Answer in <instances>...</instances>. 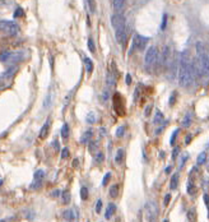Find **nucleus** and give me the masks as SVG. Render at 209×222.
<instances>
[{
    "mask_svg": "<svg viewBox=\"0 0 209 222\" xmlns=\"http://www.w3.org/2000/svg\"><path fill=\"white\" fill-rule=\"evenodd\" d=\"M180 59V68L177 69V77H179V84L181 87L186 88L194 82V65L191 63V56L187 50H184L181 52Z\"/></svg>",
    "mask_w": 209,
    "mask_h": 222,
    "instance_id": "nucleus-1",
    "label": "nucleus"
},
{
    "mask_svg": "<svg viewBox=\"0 0 209 222\" xmlns=\"http://www.w3.org/2000/svg\"><path fill=\"white\" fill-rule=\"evenodd\" d=\"M24 59V51H3L0 52V61L17 64Z\"/></svg>",
    "mask_w": 209,
    "mask_h": 222,
    "instance_id": "nucleus-2",
    "label": "nucleus"
},
{
    "mask_svg": "<svg viewBox=\"0 0 209 222\" xmlns=\"http://www.w3.org/2000/svg\"><path fill=\"white\" fill-rule=\"evenodd\" d=\"M19 26L13 22V21H5V19H2L0 21V32H2L3 35H7V36H17L18 33H19Z\"/></svg>",
    "mask_w": 209,
    "mask_h": 222,
    "instance_id": "nucleus-3",
    "label": "nucleus"
},
{
    "mask_svg": "<svg viewBox=\"0 0 209 222\" xmlns=\"http://www.w3.org/2000/svg\"><path fill=\"white\" fill-rule=\"evenodd\" d=\"M148 41H149L148 37H144L142 35H135L134 39H133V42H131V47H130V50H129V55H131L134 52V50L143 51L147 47Z\"/></svg>",
    "mask_w": 209,
    "mask_h": 222,
    "instance_id": "nucleus-4",
    "label": "nucleus"
},
{
    "mask_svg": "<svg viewBox=\"0 0 209 222\" xmlns=\"http://www.w3.org/2000/svg\"><path fill=\"white\" fill-rule=\"evenodd\" d=\"M158 60V50L156 46H149L147 49V52H145V56H144V63H145V68L149 69L153 65H156Z\"/></svg>",
    "mask_w": 209,
    "mask_h": 222,
    "instance_id": "nucleus-5",
    "label": "nucleus"
},
{
    "mask_svg": "<svg viewBox=\"0 0 209 222\" xmlns=\"http://www.w3.org/2000/svg\"><path fill=\"white\" fill-rule=\"evenodd\" d=\"M145 216L148 221H154L158 216V206L154 200H149L145 204Z\"/></svg>",
    "mask_w": 209,
    "mask_h": 222,
    "instance_id": "nucleus-6",
    "label": "nucleus"
},
{
    "mask_svg": "<svg viewBox=\"0 0 209 222\" xmlns=\"http://www.w3.org/2000/svg\"><path fill=\"white\" fill-rule=\"evenodd\" d=\"M45 170H37L35 172L33 175V181L31 183V189H40L42 187V184H44V180H45Z\"/></svg>",
    "mask_w": 209,
    "mask_h": 222,
    "instance_id": "nucleus-7",
    "label": "nucleus"
},
{
    "mask_svg": "<svg viewBox=\"0 0 209 222\" xmlns=\"http://www.w3.org/2000/svg\"><path fill=\"white\" fill-rule=\"evenodd\" d=\"M114 109L116 111L118 115H124L125 114V106H124V100H122L121 95L119 93H115L114 95Z\"/></svg>",
    "mask_w": 209,
    "mask_h": 222,
    "instance_id": "nucleus-8",
    "label": "nucleus"
},
{
    "mask_svg": "<svg viewBox=\"0 0 209 222\" xmlns=\"http://www.w3.org/2000/svg\"><path fill=\"white\" fill-rule=\"evenodd\" d=\"M63 218L64 220H68V221H75L79 218V213H78V209L77 208H68L63 212Z\"/></svg>",
    "mask_w": 209,
    "mask_h": 222,
    "instance_id": "nucleus-9",
    "label": "nucleus"
},
{
    "mask_svg": "<svg viewBox=\"0 0 209 222\" xmlns=\"http://www.w3.org/2000/svg\"><path fill=\"white\" fill-rule=\"evenodd\" d=\"M115 31H116V32H115V39H116V41H118L120 45L124 46L125 42H126V28H125V26L116 28Z\"/></svg>",
    "mask_w": 209,
    "mask_h": 222,
    "instance_id": "nucleus-10",
    "label": "nucleus"
},
{
    "mask_svg": "<svg viewBox=\"0 0 209 222\" xmlns=\"http://www.w3.org/2000/svg\"><path fill=\"white\" fill-rule=\"evenodd\" d=\"M170 63H171V49L170 46H164L162 52V65L164 70H167L170 68Z\"/></svg>",
    "mask_w": 209,
    "mask_h": 222,
    "instance_id": "nucleus-11",
    "label": "nucleus"
},
{
    "mask_svg": "<svg viewBox=\"0 0 209 222\" xmlns=\"http://www.w3.org/2000/svg\"><path fill=\"white\" fill-rule=\"evenodd\" d=\"M111 24L112 27L116 29L119 27H124L125 26V17L122 15L121 13H116L111 17Z\"/></svg>",
    "mask_w": 209,
    "mask_h": 222,
    "instance_id": "nucleus-12",
    "label": "nucleus"
},
{
    "mask_svg": "<svg viewBox=\"0 0 209 222\" xmlns=\"http://www.w3.org/2000/svg\"><path fill=\"white\" fill-rule=\"evenodd\" d=\"M50 123H51V120L48 119L45 124H44V126L41 128V130H40V135H38V138L40 139H45L46 137H47V133H48V129H50Z\"/></svg>",
    "mask_w": 209,
    "mask_h": 222,
    "instance_id": "nucleus-13",
    "label": "nucleus"
},
{
    "mask_svg": "<svg viewBox=\"0 0 209 222\" xmlns=\"http://www.w3.org/2000/svg\"><path fill=\"white\" fill-rule=\"evenodd\" d=\"M17 70H18V66H10L9 69H7L5 70L2 76L4 77V78H7V79H12L14 77V74L17 73Z\"/></svg>",
    "mask_w": 209,
    "mask_h": 222,
    "instance_id": "nucleus-14",
    "label": "nucleus"
},
{
    "mask_svg": "<svg viewBox=\"0 0 209 222\" xmlns=\"http://www.w3.org/2000/svg\"><path fill=\"white\" fill-rule=\"evenodd\" d=\"M116 212V204H114V203H110V204L107 206V209H106V214H104V217H106L107 220L111 218L112 216L115 214Z\"/></svg>",
    "mask_w": 209,
    "mask_h": 222,
    "instance_id": "nucleus-15",
    "label": "nucleus"
},
{
    "mask_svg": "<svg viewBox=\"0 0 209 222\" xmlns=\"http://www.w3.org/2000/svg\"><path fill=\"white\" fill-rule=\"evenodd\" d=\"M92 135H93V130H92V129H89V130H87V132H84V134L82 135V138H81V142L83 144H88V142L91 140Z\"/></svg>",
    "mask_w": 209,
    "mask_h": 222,
    "instance_id": "nucleus-16",
    "label": "nucleus"
},
{
    "mask_svg": "<svg viewBox=\"0 0 209 222\" xmlns=\"http://www.w3.org/2000/svg\"><path fill=\"white\" fill-rule=\"evenodd\" d=\"M125 4H126V0H114V9L118 13H120L122 8L125 7Z\"/></svg>",
    "mask_w": 209,
    "mask_h": 222,
    "instance_id": "nucleus-17",
    "label": "nucleus"
},
{
    "mask_svg": "<svg viewBox=\"0 0 209 222\" xmlns=\"http://www.w3.org/2000/svg\"><path fill=\"white\" fill-rule=\"evenodd\" d=\"M187 193L190 195H193L196 193V189H195V184H194V179L193 176L189 177V181H187Z\"/></svg>",
    "mask_w": 209,
    "mask_h": 222,
    "instance_id": "nucleus-18",
    "label": "nucleus"
},
{
    "mask_svg": "<svg viewBox=\"0 0 209 222\" xmlns=\"http://www.w3.org/2000/svg\"><path fill=\"white\" fill-rule=\"evenodd\" d=\"M191 121H193V114L191 113H187L185 115V118L182 120V128H189L191 125Z\"/></svg>",
    "mask_w": 209,
    "mask_h": 222,
    "instance_id": "nucleus-19",
    "label": "nucleus"
},
{
    "mask_svg": "<svg viewBox=\"0 0 209 222\" xmlns=\"http://www.w3.org/2000/svg\"><path fill=\"white\" fill-rule=\"evenodd\" d=\"M124 155H125V151L122 150V148H119V150L116 151L115 162H116V163H121V162H122V160H124Z\"/></svg>",
    "mask_w": 209,
    "mask_h": 222,
    "instance_id": "nucleus-20",
    "label": "nucleus"
},
{
    "mask_svg": "<svg viewBox=\"0 0 209 222\" xmlns=\"http://www.w3.org/2000/svg\"><path fill=\"white\" fill-rule=\"evenodd\" d=\"M177 183H179V174L177 172H175L174 175H172L171 177V181H170V189L175 190L177 188Z\"/></svg>",
    "mask_w": 209,
    "mask_h": 222,
    "instance_id": "nucleus-21",
    "label": "nucleus"
},
{
    "mask_svg": "<svg viewBox=\"0 0 209 222\" xmlns=\"http://www.w3.org/2000/svg\"><path fill=\"white\" fill-rule=\"evenodd\" d=\"M84 65H85V70H87L88 74H91L93 72V61L89 58H84Z\"/></svg>",
    "mask_w": 209,
    "mask_h": 222,
    "instance_id": "nucleus-22",
    "label": "nucleus"
},
{
    "mask_svg": "<svg viewBox=\"0 0 209 222\" xmlns=\"http://www.w3.org/2000/svg\"><path fill=\"white\" fill-rule=\"evenodd\" d=\"M204 52H207V51H205V46H204V42L199 41L198 44H196V55H198V56H200V55H203Z\"/></svg>",
    "mask_w": 209,
    "mask_h": 222,
    "instance_id": "nucleus-23",
    "label": "nucleus"
},
{
    "mask_svg": "<svg viewBox=\"0 0 209 222\" xmlns=\"http://www.w3.org/2000/svg\"><path fill=\"white\" fill-rule=\"evenodd\" d=\"M10 82H12V79H7V78H4L3 76H0V89H4V88L9 87Z\"/></svg>",
    "mask_w": 209,
    "mask_h": 222,
    "instance_id": "nucleus-24",
    "label": "nucleus"
},
{
    "mask_svg": "<svg viewBox=\"0 0 209 222\" xmlns=\"http://www.w3.org/2000/svg\"><path fill=\"white\" fill-rule=\"evenodd\" d=\"M110 195H111L112 198H116V197L119 195V184H114L110 187Z\"/></svg>",
    "mask_w": 209,
    "mask_h": 222,
    "instance_id": "nucleus-25",
    "label": "nucleus"
},
{
    "mask_svg": "<svg viewBox=\"0 0 209 222\" xmlns=\"http://www.w3.org/2000/svg\"><path fill=\"white\" fill-rule=\"evenodd\" d=\"M88 150H89V152L91 153H95L97 152V150H98V140H95V142H88Z\"/></svg>",
    "mask_w": 209,
    "mask_h": 222,
    "instance_id": "nucleus-26",
    "label": "nucleus"
},
{
    "mask_svg": "<svg viewBox=\"0 0 209 222\" xmlns=\"http://www.w3.org/2000/svg\"><path fill=\"white\" fill-rule=\"evenodd\" d=\"M61 137H63V139H68V137H69V125L65 124L63 125V128H61Z\"/></svg>",
    "mask_w": 209,
    "mask_h": 222,
    "instance_id": "nucleus-27",
    "label": "nucleus"
},
{
    "mask_svg": "<svg viewBox=\"0 0 209 222\" xmlns=\"http://www.w3.org/2000/svg\"><path fill=\"white\" fill-rule=\"evenodd\" d=\"M162 121H163V114H162L161 111L158 110L157 113H156V116H154V119H153V123H154L156 125H158L159 123H162Z\"/></svg>",
    "mask_w": 209,
    "mask_h": 222,
    "instance_id": "nucleus-28",
    "label": "nucleus"
},
{
    "mask_svg": "<svg viewBox=\"0 0 209 222\" xmlns=\"http://www.w3.org/2000/svg\"><path fill=\"white\" fill-rule=\"evenodd\" d=\"M125 132H126V126L125 125H121L116 129V137L118 138H122L125 135Z\"/></svg>",
    "mask_w": 209,
    "mask_h": 222,
    "instance_id": "nucleus-29",
    "label": "nucleus"
},
{
    "mask_svg": "<svg viewBox=\"0 0 209 222\" xmlns=\"http://www.w3.org/2000/svg\"><path fill=\"white\" fill-rule=\"evenodd\" d=\"M205 161H207V153H205V152H201L200 155L198 156V160H196V162H198V165L200 166V165H204Z\"/></svg>",
    "mask_w": 209,
    "mask_h": 222,
    "instance_id": "nucleus-30",
    "label": "nucleus"
},
{
    "mask_svg": "<svg viewBox=\"0 0 209 222\" xmlns=\"http://www.w3.org/2000/svg\"><path fill=\"white\" fill-rule=\"evenodd\" d=\"M103 160H104V156H103L102 152H96L95 153V162L96 163H102Z\"/></svg>",
    "mask_w": 209,
    "mask_h": 222,
    "instance_id": "nucleus-31",
    "label": "nucleus"
},
{
    "mask_svg": "<svg viewBox=\"0 0 209 222\" xmlns=\"http://www.w3.org/2000/svg\"><path fill=\"white\" fill-rule=\"evenodd\" d=\"M88 195H89L88 189L85 188V187H82L81 188V198H82V200H87L88 199Z\"/></svg>",
    "mask_w": 209,
    "mask_h": 222,
    "instance_id": "nucleus-32",
    "label": "nucleus"
},
{
    "mask_svg": "<svg viewBox=\"0 0 209 222\" xmlns=\"http://www.w3.org/2000/svg\"><path fill=\"white\" fill-rule=\"evenodd\" d=\"M179 132H180V129H175L174 133L171 134V138H170V144H171V146H174V144H175V142H176V138H177V134H179Z\"/></svg>",
    "mask_w": 209,
    "mask_h": 222,
    "instance_id": "nucleus-33",
    "label": "nucleus"
},
{
    "mask_svg": "<svg viewBox=\"0 0 209 222\" xmlns=\"http://www.w3.org/2000/svg\"><path fill=\"white\" fill-rule=\"evenodd\" d=\"M106 79H107V83H108L110 86H114V84H115V78H114L112 73L110 72V70H107V74H106Z\"/></svg>",
    "mask_w": 209,
    "mask_h": 222,
    "instance_id": "nucleus-34",
    "label": "nucleus"
},
{
    "mask_svg": "<svg viewBox=\"0 0 209 222\" xmlns=\"http://www.w3.org/2000/svg\"><path fill=\"white\" fill-rule=\"evenodd\" d=\"M63 203L64 204H69L70 203V193L69 192H63Z\"/></svg>",
    "mask_w": 209,
    "mask_h": 222,
    "instance_id": "nucleus-35",
    "label": "nucleus"
},
{
    "mask_svg": "<svg viewBox=\"0 0 209 222\" xmlns=\"http://www.w3.org/2000/svg\"><path fill=\"white\" fill-rule=\"evenodd\" d=\"M87 46H88V49H89V51H91L92 54H95V52H96V46H95V42H93V40H92V39H88V42H87Z\"/></svg>",
    "mask_w": 209,
    "mask_h": 222,
    "instance_id": "nucleus-36",
    "label": "nucleus"
},
{
    "mask_svg": "<svg viewBox=\"0 0 209 222\" xmlns=\"http://www.w3.org/2000/svg\"><path fill=\"white\" fill-rule=\"evenodd\" d=\"M85 120H87L88 124H93V123L96 121V116H95V113H89L87 115V118H85Z\"/></svg>",
    "mask_w": 209,
    "mask_h": 222,
    "instance_id": "nucleus-37",
    "label": "nucleus"
},
{
    "mask_svg": "<svg viewBox=\"0 0 209 222\" xmlns=\"http://www.w3.org/2000/svg\"><path fill=\"white\" fill-rule=\"evenodd\" d=\"M89 5V12L91 13H96V2L95 0H87Z\"/></svg>",
    "mask_w": 209,
    "mask_h": 222,
    "instance_id": "nucleus-38",
    "label": "nucleus"
},
{
    "mask_svg": "<svg viewBox=\"0 0 209 222\" xmlns=\"http://www.w3.org/2000/svg\"><path fill=\"white\" fill-rule=\"evenodd\" d=\"M187 158H189V155H187V153H184V155L181 156V158H180V166H179L180 169L184 167V165H185V162H186Z\"/></svg>",
    "mask_w": 209,
    "mask_h": 222,
    "instance_id": "nucleus-39",
    "label": "nucleus"
},
{
    "mask_svg": "<svg viewBox=\"0 0 209 222\" xmlns=\"http://www.w3.org/2000/svg\"><path fill=\"white\" fill-rule=\"evenodd\" d=\"M176 96H177V93H176V92L174 91V92H172V93H171V96H170V100H168V102H170V106H174V105H175Z\"/></svg>",
    "mask_w": 209,
    "mask_h": 222,
    "instance_id": "nucleus-40",
    "label": "nucleus"
},
{
    "mask_svg": "<svg viewBox=\"0 0 209 222\" xmlns=\"http://www.w3.org/2000/svg\"><path fill=\"white\" fill-rule=\"evenodd\" d=\"M110 179H111V172H107V174L103 176V180H102V185H103V187H104V185H107V183L110 181Z\"/></svg>",
    "mask_w": 209,
    "mask_h": 222,
    "instance_id": "nucleus-41",
    "label": "nucleus"
},
{
    "mask_svg": "<svg viewBox=\"0 0 209 222\" xmlns=\"http://www.w3.org/2000/svg\"><path fill=\"white\" fill-rule=\"evenodd\" d=\"M102 211V200L101 199H98L97 200V203H96V212L97 213H100Z\"/></svg>",
    "mask_w": 209,
    "mask_h": 222,
    "instance_id": "nucleus-42",
    "label": "nucleus"
},
{
    "mask_svg": "<svg viewBox=\"0 0 209 222\" xmlns=\"http://www.w3.org/2000/svg\"><path fill=\"white\" fill-rule=\"evenodd\" d=\"M69 157V150L68 148H63L61 150V158H68Z\"/></svg>",
    "mask_w": 209,
    "mask_h": 222,
    "instance_id": "nucleus-43",
    "label": "nucleus"
},
{
    "mask_svg": "<svg viewBox=\"0 0 209 222\" xmlns=\"http://www.w3.org/2000/svg\"><path fill=\"white\" fill-rule=\"evenodd\" d=\"M19 17H23V9L22 8H17L15 13H14V18H19Z\"/></svg>",
    "mask_w": 209,
    "mask_h": 222,
    "instance_id": "nucleus-44",
    "label": "nucleus"
},
{
    "mask_svg": "<svg viewBox=\"0 0 209 222\" xmlns=\"http://www.w3.org/2000/svg\"><path fill=\"white\" fill-rule=\"evenodd\" d=\"M179 152H180V148L179 147L174 148V151H172V160H175L177 156H179Z\"/></svg>",
    "mask_w": 209,
    "mask_h": 222,
    "instance_id": "nucleus-45",
    "label": "nucleus"
},
{
    "mask_svg": "<svg viewBox=\"0 0 209 222\" xmlns=\"http://www.w3.org/2000/svg\"><path fill=\"white\" fill-rule=\"evenodd\" d=\"M187 218L191 220V221L195 220V209H191V211H189V213H187Z\"/></svg>",
    "mask_w": 209,
    "mask_h": 222,
    "instance_id": "nucleus-46",
    "label": "nucleus"
},
{
    "mask_svg": "<svg viewBox=\"0 0 209 222\" xmlns=\"http://www.w3.org/2000/svg\"><path fill=\"white\" fill-rule=\"evenodd\" d=\"M170 200H171V194H166L164 195V199H163V204L167 206L168 203H170Z\"/></svg>",
    "mask_w": 209,
    "mask_h": 222,
    "instance_id": "nucleus-47",
    "label": "nucleus"
},
{
    "mask_svg": "<svg viewBox=\"0 0 209 222\" xmlns=\"http://www.w3.org/2000/svg\"><path fill=\"white\" fill-rule=\"evenodd\" d=\"M152 107H153V105H152V103H149L148 106H147V109H145V111H144V115H145V116H148V115L151 114V110H152Z\"/></svg>",
    "mask_w": 209,
    "mask_h": 222,
    "instance_id": "nucleus-48",
    "label": "nucleus"
},
{
    "mask_svg": "<svg viewBox=\"0 0 209 222\" xmlns=\"http://www.w3.org/2000/svg\"><path fill=\"white\" fill-rule=\"evenodd\" d=\"M60 194H61V192L59 189H55V190H52L51 192V195L54 197V198H56V197H60Z\"/></svg>",
    "mask_w": 209,
    "mask_h": 222,
    "instance_id": "nucleus-49",
    "label": "nucleus"
},
{
    "mask_svg": "<svg viewBox=\"0 0 209 222\" xmlns=\"http://www.w3.org/2000/svg\"><path fill=\"white\" fill-rule=\"evenodd\" d=\"M166 24H167V15H163V19H162V26H161V29H164L166 28Z\"/></svg>",
    "mask_w": 209,
    "mask_h": 222,
    "instance_id": "nucleus-50",
    "label": "nucleus"
},
{
    "mask_svg": "<svg viewBox=\"0 0 209 222\" xmlns=\"http://www.w3.org/2000/svg\"><path fill=\"white\" fill-rule=\"evenodd\" d=\"M140 95V89H139V87H137L135 88V95H134V101H137L138 100V96Z\"/></svg>",
    "mask_w": 209,
    "mask_h": 222,
    "instance_id": "nucleus-51",
    "label": "nucleus"
},
{
    "mask_svg": "<svg viewBox=\"0 0 209 222\" xmlns=\"http://www.w3.org/2000/svg\"><path fill=\"white\" fill-rule=\"evenodd\" d=\"M191 138H193V135L191 134H187L186 138H185V144H189L190 142H191Z\"/></svg>",
    "mask_w": 209,
    "mask_h": 222,
    "instance_id": "nucleus-52",
    "label": "nucleus"
},
{
    "mask_svg": "<svg viewBox=\"0 0 209 222\" xmlns=\"http://www.w3.org/2000/svg\"><path fill=\"white\" fill-rule=\"evenodd\" d=\"M125 81H126V84H130V83H131V76H130V74H129V73L126 74V77H125Z\"/></svg>",
    "mask_w": 209,
    "mask_h": 222,
    "instance_id": "nucleus-53",
    "label": "nucleus"
},
{
    "mask_svg": "<svg viewBox=\"0 0 209 222\" xmlns=\"http://www.w3.org/2000/svg\"><path fill=\"white\" fill-rule=\"evenodd\" d=\"M203 200H204L205 206H208V204H209V202H208V194H207V193L204 194V197H203Z\"/></svg>",
    "mask_w": 209,
    "mask_h": 222,
    "instance_id": "nucleus-54",
    "label": "nucleus"
},
{
    "mask_svg": "<svg viewBox=\"0 0 209 222\" xmlns=\"http://www.w3.org/2000/svg\"><path fill=\"white\" fill-rule=\"evenodd\" d=\"M73 166H74V167H78V166H79L78 158H74V160H73Z\"/></svg>",
    "mask_w": 209,
    "mask_h": 222,
    "instance_id": "nucleus-55",
    "label": "nucleus"
},
{
    "mask_svg": "<svg viewBox=\"0 0 209 222\" xmlns=\"http://www.w3.org/2000/svg\"><path fill=\"white\" fill-rule=\"evenodd\" d=\"M52 144H54V147H55V148H59V147H60V146H59L60 143H59L58 140H54V142H52Z\"/></svg>",
    "mask_w": 209,
    "mask_h": 222,
    "instance_id": "nucleus-56",
    "label": "nucleus"
},
{
    "mask_svg": "<svg viewBox=\"0 0 209 222\" xmlns=\"http://www.w3.org/2000/svg\"><path fill=\"white\" fill-rule=\"evenodd\" d=\"M164 171H166V174H170V172L172 171V167H171V166H168V167H166Z\"/></svg>",
    "mask_w": 209,
    "mask_h": 222,
    "instance_id": "nucleus-57",
    "label": "nucleus"
},
{
    "mask_svg": "<svg viewBox=\"0 0 209 222\" xmlns=\"http://www.w3.org/2000/svg\"><path fill=\"white\" fill-rule=\"evenodd\" d=\"M2 184H3V180H2V179H0V185H2Z\"/></svg>",
    "mask_w": 209,
    "mask_h": 222,
    "instance_id": "nucleus-58",
    "label": "nucleus"
},
{
    "mask_svg": "<svg viewBox=\"0 0 209 222\" xmlns=\"http://www.w3.org/2000/svg\"><path fill=\"white\" fill-rule=\"evenodd\" d=\"M0 2H2V0H0Z\"/></svg>",
    "mask_w": 209,
    "mask_h": 222,
    "instance_id": "nucleus-59",
    "label": "nucleus"
}]
</instances>
